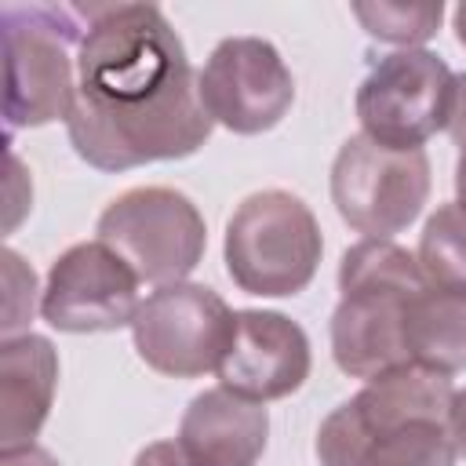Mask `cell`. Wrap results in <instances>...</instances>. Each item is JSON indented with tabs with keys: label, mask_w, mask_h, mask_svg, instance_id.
I'll use <instances>...</instances> for the list:
<instances>
[{
	"label": "cell",
	"mask_w": 466,
	"mask_h": 466,
	"mask_svg": "<svg viewBox=\"0 0 466 466\" xmlns=\"http://www.w3.org/2000/svg\"><path fill=\"white\" fill-rule=\"evenodd\" d=\"M84 15L76 95L66 116L73 153L98 171L193 157L215 120L167 15L157 4H102Z\"/></svg>",
	"instance_id": "1"
},
{
	"label": "cell",
	"mask_w": 466,
	"mask_h": 466,
	"mask_svg": "<svg viewBox=\"0 0 466 466\" xmlns=\"http://www.w3.org/2000/svg\"><path fill=\"white\" fill-rule=\"evenodd\" d=\"M451 379L419 364L393 368L342 400L317 430L320 466H455L448 433Z\"/></svg>",
	"instance_id": "2"
},
{
	"label": "cell",
	"mask_w": 466,
	"mask_h": 466,
	"mask_svg": "<svg viewBox=\"0 0 466 466\" xmlns=\"http://www.w3.org/2000/svg\"><path fill=\"white\" fill-rule=\"evenodd\" d=\"M426 288L419 258L393 240H357L339 262V306L331 313V357L350 379H379L411 364L408 306Z\"/></svg>",
	"instance_id": "3"
},
{
	"label": "cell",
	"mask_w": 466,
	"mask_h": 466,
	"mask_svg": "<svg viewBox=\"0 0 466 466\" xmlns=\"http://www.w3.org/2000/svg\"><path fill=\"white\" fill-rule=\"evenodd\" d=\"M0 22L7 131L66 120L76 95V47L87 25L84 7L7 4Z\"/></svg>",
	"instance_id": "4"
},
{
	"label": "cell",
	"mask_w": 466,
	"mask_h": 466,
	"mask_svg": "<svg viewBox=\"0 0 466 466\" xmlns=\"http://www.w3.org/2000/svg\"><path fill=\"white\" fill-rule=\"evenodd\" d=\"M226 273L262 299L299 295L320 266L324 237L309 204L288 189H262L237 204L226 222Z\"/></svg>",
	"instance_id": "5"
},
{
	"label": "cell",
	"mask_w": 466,
	"mask_h": 466,
	"mask_svg": "<svg viewBox=\"0 0 466 466\" xmlns=\"http://www.w3.org/2000/svg\"><path fill=\"white\" fill-rule=\"evenodd\" d=\"M95 233L109 244L138 280L164 288L182 284L204 258L208 226L197 204L167 186H138L109 200Z\"/></svg>",
	"instance_id": "6"
},
{
	"label": "cell",
	"mask_w": 466,
	"mask_h": 466,
	"mask_svg": "<svg viewBox=\"0 0 466 466\" xmlns=\"http://www.w3.org/2000/svg\"><path fill=\"white\" fill-rule=\"evenodd\" d=\"M430 182L422 149H390L368 135H350L331 164V204L350 229L390 240L422 215Z\"/></svg>",
	"instance_id": "7"
},
{
	"label": "cell",
	"mask_w": 466,
	"mask_h": 466,
	"mask_svg": "<svg viewBox=\"0 0 466 466\" xmlns=\"http://www.w3.org/2000/svg\"><path fill=\"white\" fill-rule=\"evenodd\" d=\"M353 106L360 135L390 149H422L451 120L455 73L433 51H393L360 80Z\"/></svg>",
	"instance_id": "8"
},
{
	"label": "cell",
	"mask_w": 466,
	"mask_h": 466,
	"mask_svg": "<svg viewBox=\"0 0 466 466\" xmlns=\"http://www.w3.org/2000/svg\"><path fill=\"white\" fill-rule=\"evenodd\" d=\"M237 313L226 299L204 284H164L157 288L131 320L135 353L160 375L197 379L218 371Z\"/></svg>",
	"instance_id": "9"
},
{
	"label": "cell",
	"mask_w": 466,
	"mask_h": 466,
	"mask_svg": "<svg viewBox=\"0 0 466 466\" xmlns=\"http://www.w3.org/2000/svg\"><path fill=\"white\" fill-rule=\"evenodd\" d=\"M200 102L233 135L277 127L295 102V76L280 51L262 36H226L197 73Z\"/></svg>",
	"instance_id": "10"
},
{
	"label": "cell",
	"mask_w": 466,
	"mask_h": 466,
	"mask_svg": "<svg viewBox=\"0 0 466 466\" xmlns=\"http://www.w3.org/2000/svg\"><path fill=\"white\" fill-rule=\"evenodd\" d=\"M138 277L135 269L102 240H84L66 248L40 291V317L69 335L131 328L138 313Z\"/></svg>",
	"instance_id": "11"
},
{
	"label": "cell",
	"mask_w": 466,
	"mask_h": 466,
	"mask_svg": "<svg viewBox=\"0 0 466 466\" xmlns=\"http://www.w3.org/2000/svg\"><path fill=\"white\" fill-rule=\"evenodd\" d=\"M309 339L277 309H237L229 350L218 364L222 390L266 404L291 397L309 379Z\"/></svg>",
	"instance_id": "12"
},
{
	"label": "cell",
	"mask_w": 466,
	"mask_h": 466,
	"mask_svg": "<svg viewBox=\"0 0 466 466\" xmlns=\"http://www.w3.org/2000/svg\"><path fill=\"white\" fill-rule=\"evenodd\" d=\"M266 408L215 386L189 400L175 444L193 466H255L266 451Z\"/></svg>",
	"instance_id": "13"
},
{
	"label": "cell",
	"mask_w": 466,
	"mask_h": 466,
	"mask_svg": "<svg viewBox=\"0 0 466 466\" xmlns=\"http://www.w3.org/2000/svg\"><path fill=\"white\" fill-rule=\"evenodd\" d=\"M58 386V353L44 335H15L0 346V451L29 448L47 422Z\"/></svg>",
	"instance_id": "14"
},
{
	"label": "cell",
	"mask_w": 466,
	"mask_h": 466,
	"mask_svg": "<svg viewBox=\"0 0 466 466\" xmlns=\"http://www.w3.org/2000/svg\"><path fill=\"white\" fill-rule=\"evenodd\" d=\"M408 357L419 368L455 375L466 371V291L426 288L408 306Z\"/></svg>",
	"instance_id": "15"
},
{
	"label": "cell",
	"mask_w": 466,
	"mask_h": 466,
	"mask_svg": "<svg viewBox=\"0 0 466 466\" xmlns=\"http://www.w3.org/2000/svg\"><path fill=\"white\" fill-rule=\"evenodd\" d=\"M415 258L430 284L466 291V208L459 200L441 204L426 218Z\"/></svg>",
	"instance_id": "16"
},
{
	"label": "cell",
	"mask_w": 466,
	"mask_h": 466,
	"mask_svg": "<svg viewBox=\"0 0 466 466\" xmlns=\"http://www.w3.org/2000/svg\"><path fill=\"white\" fill-rule=\"evenodd\" d=\"M357 22L368 36L382 44H397L400 51H419V44L433 40L444 18V4H390V0H357Z\"/></svg>",
	"instance_id": "17"
},
{
	"label": "cell",
	"mask_w": 466,
	"mask_h": 466,
	"mask_svg": "<svg viewBox=\"0 0 466 466\" xmlns=\"http://www.w3.org/2000/svg\"><path fill=\"white\" fill-rule=\"evenodd\" d=\"M4 284H7V302H4V339H15V331L33 320V299H36V273L22 262L18 251L4 248Z\"/></svg>",
	"instance_id": "18"
},
{
	"label": "cell",
	"mask_w": 466,
	"mask_h": 466,
	"mask_svg": "<svg viewBox=\"0 0 466 466\" xmlns=\"http://www.w3.org/2000/svg\"><path fill=\"white\" fill-rule=\"evenodd\" d=\"M135 466H193L175 441H153L135 455Z\"/></svg>",
	"instance_id": "19"
},
{
	"label": "cell",
	"mask_w": 466,
	"mask_h": 466,
	"mask_svg": "<svg viewBox=\"0 0 466 466\" xmlns=\"http://www.w3.org/2000/svg\"><path fill=\"white\" fill-rule=\"evenodd\" d=\"M448 433H451L455 451L466 459V386L455 390V397H451V408H448Z\"/></svg>",
	"instance_id": "20"
},
{
	"label": "cell",
	"mask_w": 466,
	"mask_h": 466,
	"mask_svg": "<svg viewBox=\"0 0 466 466\" xmlns=\"http://www.w3.org/2000/svg\"><path fill=\"white\" fill-rule=\"evenodd\" d=\"M448 135L459 149H466V73L455 76V106H451V120H448Z\"/></svg>",
	"instance_id": "21"
},
{
	"label": "cell",
	"mask_w": 466,
	"mask_h": 466,
	"mask_svg": "<svg viewBox=\"0 0 466 466\" xmlns=\"http://www.w3.org/2000/svg\"><path fill=\"white\" fill-rule=\"evenodd\" d=\"M0 466H58V459L40 448V444H29V448H15V451H0Z\"/></svg>",
	"instance_id": "22"
},
{
	"label": "cell",
	"mask_w": 466,
	"mask_h": 466,
	"mask_svg": "<svg viewBox=\"0 0 466 466\" xmlns=\"http://www.w3.org/2000/svg\"><path fill=\"white\" fill-rule=\"evenodd\" d=\"M455 193H459V204L466 208V149L455 160Z\"/></svg>",
	"instance_id": "23"
},
{
	"label": "cell",
	"mask_w": 466,
	"mask_h": 466,
	"mask_svg": "<svg viewBox=\"0 0 466 466\" xmlns=\"http://www.w3.org/2000/svg\"><path fill=\"white\" fill-rule=\"evenodd\" d=\"M451 25H455V36H459V44L466 47V4H459V7L451 11Z\"/></svg>",
	"instance_id": "24"
}]
</instances>
